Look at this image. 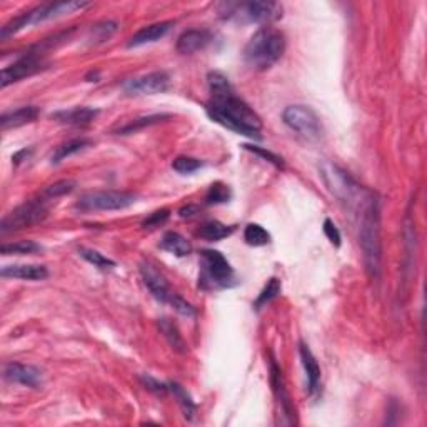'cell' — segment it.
Wrapping results in <instances>:
<instances>
[{
  "label": "cell",
  "mask_w": 427,
  "mask_h": 427,
  "mask_svg": "<svg viewBox=\"0 0 427 427\" xmlns=\"http://www.w3.org/2000/svg\"><path fill=\"white\" fill-rule=\"evenodd\" d=\"M206 112L214 122L232 130V132L255 140L262 139L260 117L234 92L219 97H211V100L206 104Z\"/></svg>",
  "instance_id": "cell-1"
},
{
  "label": "cell",
  "mask_w": 427,
  "mask_h": 427,
  "mask_svg": "<svg viewBox=\"0 0 427 427\" xmlns=\"http://www.w3.org/2000/svg\"><path fill=\"white\" fill-rule=\"evenodd\" d=\"M361 231H359V242L364 255L367 273L376 278L381 269V212L379 202L376 197H371L362 209Z\"/></svg>",
  "instance_id": "cell-2"
},
{
  "label": "cell",
  "mask_w": 427,
  "mask_h": 427,
  "mask_svg": "<svg viewBox=\"0 0 427 427\" xmlns=\"http://www.w3.org/2000/svg\"><path fill=\"white\" fill-rule=\"evenodd\" d=\"M285 51V37L273 27H262L257 31L244 48L246 64L255 70L270 69Z\"/></svg>",
  "instance_id": "cell-3"
},
{
  "label": "cell",
  "mask_w": 427,
  "mask_h": 427,
  "mask_svg": "<svg viewBox=\"0 0 427 427\" xmlns=\"http://www.w3.org/2000/svg\"><path fill=\"white\" fill-rule=\"evenodd\" d=\"M320 177H322L324 184L329 189V192L332 194L337 201L347 204V207L356 209V207H364L367 204L374 194L369 192L362 186L354 181L346 171H342L341 167L336 164L324 160L319 166Z\"/></svg>",
  "instance_id": "cell-4"
},
{
  "label": "cell",
  "mask_w": 427,
  "mask_h": 427,
  "mask_svg": "<svg viewBox=\"0 0 427 427\" xmlns=\"http://www.w3.org/2000/svg\"><path fill=\"white\" fill-rule=\"evenodd\" d=\"M199 264H201V274H199L201 289L221 290L229 289L236 284L234 269L219 251H202Z\"/></svg>",
  "instance_id": "cell-5"
},
{
  "label": "cell",
  "mask_w": 427,
  "mask_h": 427,
  "mask_svg": "<svg viewBox=\"0 0 427 427\" xmlns=\"http://www.w3.org/2000/svg\"><path fill=\"white\" fill-rule=\"evenodd\" d=\"M224 12L227 19H234L239 22L264 23L273 22L283 16L280 4L273 0H252V2L241 4H224Z\"/></svg>",
  "instance_id": "cell-6"
},
{
  "label": "cell",
  "mask_w": 427,
  "mask_h": 427,
  "mask_svg": "<svg viewBox=\"0 0 427 427\" xmlns=\"http://www.w3.org/2000/svg\"><path fill=\"white\" fill-rule=\"evenodd\" d=\"M137 196L132 192L124 191H102V192H89L80 197L77 207L80 211H122L135 204Z\"/></svg>",
  "instance_id": "cell-7"
},
{
  "label": "cell",
  "mask_w": 427,
  "mask_h": 427,
  "mask_svg": "<svg viewBox=\"0 0 427 427\" xmlns=\"http://www.w3.org/2000/svg\"><path fill=\"white\" fill-rule=\"evenodd\" d=\"M283 120L290 130L305 139H319L322 135V124L317 114L307 105H289L283 112Z\"/></svg>",
  "instance_id": "cell-8"
},
{
  "label": "cell",
  "mask_w": 427,
  "mask_h": 427,
  "mask_svg": "<svg viewBox=\"0 0 427 427\" xmlns=\"http://www.w3.org/2000/svg\"><path fill=\"white\" fill-rule=\"evenodd\" d=\"M46 216H47L46 202L28 201L26 204H22V206H19L17 209H14L7 217H4L0 231H2V234H7V232H12V231L26 229V227L38 224V222L46 219Z\"/></svg>",
  "instance_id": "cell-9"
},
{
  "label": "cell",
  "mask_w": 427,
  "mask_h": 427,
  "mask_svg": "<svg viewBox=\"0 0 427 427\" xmlns=\"http://www.w3.org/2000/svg\"><path fill=\"white\" fill-rule=\"evenodd\" d=\"M171 77L166 70H155L150 74L135 77L124 85L125 94L129 95H155L169 89Z\"/></svg>",
  "instance_id": "cell-10"
},
{
  "label": "cell",
  "mask_w": 427,
  "mask_h": 427,
  "mask_svg": "<svg viewBox=\"0 0 427 427\" xmlns=\"http://www.w3.org/2000/svg\"><path fill=\"white\" fill-rule=\"evenodd\" d=\"M89 6H90L89 2H74V0H69V2L43 4V6L32 9V11L27 12L28 26H33V23H38V22L51 21V19L65 16V14H72L75 11H82V9H87Z\"/></svg>",
  "instance_id": "cell-11"
},
{
  "label": "cell",
  "mask_w": 427,
  "mask_h": 427,
  "mask_svg": "<svg viewBox=\"0 0 427 427\" xmlns=\"http://www.w3.org/2000/svg\"><path fill=\"white\" fill-rule=\"evenodd\" d=\"M42 69V62L38 59L37 53H27L19 59L17 62H14L12 65L6 67L2 70V79H0V85L6 89L7 85L14 84V82H19L26 77H31Z\"/></svg>",
  "instance_id": "cell-12"
},
{
  "label": "cell",
  "mask_w": 427,
  "mask_h": 427,
  "mask_svg": "<svg viewBox=\"0 0 427 427\" xmlns=\"http://www.w3.org/2000/svg\"><path fill=\"white\" fill-rule=\"evenodd\" d=\"M140 275H142L144 284L147 285L150 294H152L159 302H164V304L171 302L174 292L171 290V288H169L166 278H164V275L160 274L154 265L145 264V262L144 264H140Z\"/></svg>",
  "instance_id": "cell-13"
},
{
  "label": "cell",
  "mask_w": 427,
  "mask_h": 427,
  "mask_svg": "<svg viewBox=\"0 0 427 427\" xmlns=\"http://www.w3.org/2000/svg\"><path fill=\"white\" fill-rule=\"evenodd\" d=\"M4 376H6L7 381L32 387V389L42 386V371L41 369H37L36 366H28V364H21V362L7 364L6 371H4Z\"/></svg>",
  "instance_id": "cell-14"
},
{
  "label": "cell",
  "mask_w": 427,
  "mask_h": 427,
  "mask_svg": "<svg viewBox=\"0 0 427 427\" xmlns=\"http://www.w3.org/2000/svg\"><path fill=\"white\" fill-rule=\"evenodd\" d=\"M212 42V33L206 28H191L177 38L179 53H194L204 51Z\"/></svg>",
  "instance_id": "cell-15"
},
{
  "label": "cell",
  "mask_w": 427,
  "mask_h": 427,
  "mask_svg": "<svg viewBox=\"0 0 427 427\" xmlns=\"http://www.w3.org/2000/svg\"><path fill=\"white\" fill-rule=\"evenodd\" d=\"M174 23L169 22H157V23H150L147 27H142L140 31H137L134 33L132 37H130V41L127 43L129 48L132 47H140L145 46V43H152L160 41L162 37L167 36V32L171 31V27Z\"/></svg>",
  "instance_id": "cell-16"
},
{
  "label": "cell",
  "mask_w": 427,
  "mask_h": 427,
  "mask_svg": "<svg viewBox=\"0 0 427 427\" xmlns=\"http://www.w3.org/2000/svg\"><path fill=\"white\" fill-rule=\"evenodd\" d=\"M2 278L22 279V280H43L48 278V270L46 265L37 264H16L6 265L0 270Z\"/></svg>",
  "instance_id": "cell-17"
},
{
  "label": "cell",
  "mask_w": 427,
  "mask_h": 427,
  "mask_svg": "<svg viewBox=\"0 0 427 427\" xmlns=\"http://www.w3.org/2000/svg\"><path fill=\"white\" fill-rule=\"evenodd\" d=\"M299 354H300V361H302V366H304V371H305V377H307L309 394L312 396L319 391V384H320L319 362H317V359L314 357V354L309 349L307 344L300 342Z\"/></svg>",
  "instance_id": "cell-18"
},
{
  "label": "cell",
  "mask_w": 427,
  "mask_h": 427,
  "mask_svg": "<svg viewBox=\"0 0 427 427\" xmlns=\"http://www.w3.org/2000/svg\"><path fill=\"white\" fill-rule=\"evenodd\" d=\"M97 115H99V110L92 109V107H74V109L56 112L52 115V119L67 125H87L94 122Z\"/></svg>",
  "instance_id": "cell-19"
},
{
  "label": "cell",
  "mask_w": 427,
  "mask_h": 427,
  "mask_svg": "<svg viewBox=\"0 0 427 427\" xmlns=\"http://www.w3.org/2000/svg\"><path fill=\"white\" fill-rule=\"evenodd\" d=\"M270 381H273V387H274V392L275 396H278V402L280 404V412H283L284 416L289 417V424H294V407H292V402H290V397L288 394V391H285L284 387V382H283V372H280V369L275 366V364L273 362L270 364Z\"/></svg>",
  "instance_id": "cell-20"
},
{
  "label": "cell",
  "mask_w": 427,
  "mask_h": 427,
  "mask_svg": "<svg viewBox=\"0 0 427 427\" xmlns=\"http://www.w3.org/2000/svg\"><path fill=\"white\" fill-rule=\"evenodd\" d=\"M41 110L37 109L36 105H26L21 107V109L11 110V112H6L0 117V125H2L4 130L7 129H16V127H22V125L31 124L38 117Z\"/></svg>",
  "instance_id": "cell-21"
},
{
  "label": "cell",
  "mask_w": 427,
  "mask_h": 427,
  "mask_svg": "<svg viewBox=\"0 0 427 427\" xmlns=\"http://www.w3.org/2000/svg\"><path fill=\"white\" fill-rule=\"evenodd\" d=\"M159 247L162 251L169 252V254H174L177 257H186L192 252L191 242H189L184 236L179 234V232H172V231L164 234Z\"/></svg>",
  "instance_id": "cell-22"
},
{
  "label": "cell",
  "mask_w": 427,
  "mask_h": 427,
  "mask_svg": "<svg viewBox=\"0 0 427 427\" xmlns=\"http://www.w3.org/2000/svg\"><path fill=\"white\" fill-rule=\"evenodd\" d=\"M89 145H90L89 139H84V137H82V139H72V140H69V142L62 144L56 150H53L52 164H59L64 159L70 157V155H74L77 152H80V150H84L85 147H89Z\"/></svg>",
  "instance_id": "cell-23"
},
{
  "label": "cell",
  "mask_w": 427,
  "mask_h": 427,
  "mask_svg": "<svg viewBox=\"0 0 427 427\" xmlns=\"http://www.w3.org/2000/svg\"><path fill=\"white\" fill-rule=\"evenodd\" d=\"M167 386H169V391L176 396V399L179 402V406H181L184 416H186L187 419H194V416H196V412H197V406H196V402L192 401L191 394H189V392L184 389L181 384H177V382H169Z\"/></svg>",
  "instance_id": "cell-24"
},
{
  "label": "cell",
  "mask_w": 427,
  "mask_h": 427,
  "mask_svg": "<svg viewBox=\"0 0 427 427\" xmlns=\"http://www.w3.org/2000/svg\"><path fill=\"white\" fill-rule=\"evenodd\" d=\"M234 231L236 229L232 226H224V224H221V222L212 221V222H207V224H204L201 229H199L197 234L201 236L202 239L216 242V241H221V239H226V237H229Z\"/></svg>",
  "instance_id": "cell-25"
},
{
  "label": "cell",
  "mask_w": 427,
  "mask_h": 427,
  "mask_svg": "<svg viewBox=\"0 0 427 427\" xmlns=\"http://www.w3.org/2000/svg\"><path fill=\"white\" fill-rule=\"evenodd\" d=\"M159 327H160V331H162L164 337H166L169 344L172 346V349H176L177 352H187V346H186V342H184V339L181 336V332H179L176 324L171 322L169 319H160Z\"/></svg>",
  "instance_id": "cell-26"
},
{
  "label": "cell",
  "mask_w": 427,
  "mask_h": 427,
  "mask_svg": "<svg viewBox=\"0 0 427 427\" xmlns=\"http://www.w3.org/2000/svg\"><path fill=\"white\" fill-rule=\"evenodd\" d=\"M207 84H209V90H211V97H219L234 92L229 79H227V77L219 70L209 72Z\"/></svg>",
  "instance_id": "cell-27"
},
{
  "label": "cell",
  "mask_w": 427,
  "mask_h": 427,
  "mask_svg": "<svg viewBox=\"0 0 427 427\" xmlns=\"http://www.w3.org/2000/svg\"><path fill=\"white\" fill-rule=\"evenodd\" d=\"M79 254H80L82 259H85L87 262H89V264H92L100 270L114 269V267H115V262L112 259H109V257L100 254V252L95 251V249H89V247H80Z\"/></svg>",
  "instance_id": "cell-28"
},
{
  "label": "cell",
  "mask_w": 427,
  "mask_h": 427,
  "mask_svg": "<svg viewBox=\"0 0 427 427\" xmlns=\"http://www.w3.org/2000/svg\"><path fill=\"white\" fill-rule=\"evenodd\" d=\"M42 251V247L33 241H19L14 244H4L0 247V252L4 255H26V254H36V252Z\"/></svg>",
  "instance_id": "cell-29"
},
{
  "label": "cell",
  "mask_w": 427,
  "mask_h": 427,
  "mask_svg": "<svg viewBox=\"0 0 427 427\" xmlns=\"http://www.w3.org/2000/svg\"><path fill=\"white\" fill-rule=\"evenodd\" d=\"M244 241L252 247H262L270 242V234L259 224H249L244 231Z\"/></svg>",
  "instance_id": "cell-30"
},
{
  "label": "cell",
  "mask_w": 427,
  "mask_h": 427,
  "mask_svg": "<svg viewBox=\"0 0 427 427\" xmlns=\"http://www.w3.org/2000/svg\"><path fill=\"white\" fill-rule=\"evenodd\" d=\"M232 197V192L229 186L222 182H214L206 194V204L209 206H217V204L229 202Z\"/></svg>",
  "instance_id": "cell-31"
},
{
  "label": "cell",
  "mask_w": 427,
  "mask_h": 427,
  "mask_svg": "<svg viewBox=\"0 0 427 427\" xmlns=\"http://www.w3.org/2000/svg\"><path fill=\"white\" fill-rule=\"evenodd\" d=\"M164 119H169V115H166V114L147 115V117H140V119L132 120V122H129L127 125H124V127H120V129L117 130V132H119V134H132V132H137V130L144 129V127H149V125H154V124L162 122Z\"/></svg>",
  "instance_id": "cell-32"
},
{
  "label": "cell",
  "mask_w": 427,
  "mask_h": 427,
  "mask_svg": "<svg viewBox=\"0 0 427 427\" xmlns=\"http://www.w3.org/2000/svg\"><path fill=\"white\" fill-rule=\"evenodd\" d=\"M279 292H280V280H279V279H275V278H273V279L269 280V283L265 284V288L260 290L259 297H257V299H255V302H254V307H255V309H260L262 305L269 304L270 300L278 297Z\"/></svg>",
  "instance_id": "cell-33"
},
{
  "label": "cell",
  "mask_w": 427,
  "mask_h": 427,
  "mask_svg": "<svg viewBox=\"0 0 427 427\" xmlns=\"http://www.w3.org/2000/svg\"><path fill=\"white\" fill-rule=\"evenodd\" d=\"M202 167L201 160L194 159V157H187V155H181V157L174 159L172 162V169L179 174H192L199 171Z\"/></svg>",
  "instance_id": "cell-34"
},
{
  "label": "cell",
  "mask_w": 427,
  "mask_h": 427,
  "mask_svg": "<svg viewBox=\"0 0 427 427\" xmlns=\"http://www.w3.org/2000/svg\"><path fill=\"white\" fill-rule=\"evenodd\" d=\"M75 182L70 181V179H64V181H59L56 184H52V186H48L46 189V192H43V196L47 199H57L65 196V194H69L74 191Z\"/></svg>",
  "instance_id": "cell-35"
},
{
  "label": "cell",
  "mask_w": 427,
  "mask_h": 427,
  "mask_svg": "<svg viewBox=\"0 0 427 427\" xmlns=\"http://www.w3.org/2000/svg\"><path fill=\"white\" fill-rule=\"evenodd\" d=\"M244 149L251 150L252 154L259 155V157H262V159H265L267 162H270V164H273V166H275L278 169H284V160H283V157H279V155H275L274 152H270V150H265V149H262V147H255V145H244Z\"/></svg>",
  "instance_id": "cell-36"
},
{
  "label": "cell",
  "mask_w": 427,
  "mask_h": 427,
  "mask_svg": "<svg viewBox=\"0 0 427 427\" xmlns=\"http://www.w3.org/2000/svg\"><path fill=\"white\" fill-rule=\"evenodd\" d=\"M169 216H171V212H169L167 209H160V211H155V212L150 214L147 219L142 222V227H144V229H155V227H160L162 224H166Z\"/></svg>",
  "instance_id": "cell-37"
},
{
  "label": "cell",
  "mask_w": 427,
  "mask_h": 427,
  "mask_svg": "<svg viewBox=\"0 0 427 427\" xmlns=\"http://www.w3.org/2000/svg\"><path fill=\"white\" fill-rule=\"evenodd\" d=\"M169 304H171L172 307L176 309L179 314L187 315V317H192V315H196V309H194L192 305L187 302V300H184V299L181 297V295L174 294V295H172V299H171V302H169Z\"/></svg>",
  "instance_id": "cell-38"
},
{
  "label": "cell",
  "mask_w": 427,
  "mask_h": 427,
  "mask_svg": "<svg viewBox=\"0 0 427 427\" xmlns=\"http://www.w3.org/2000/svg\"><path fill=\"white\" fill-rule=\"evenodd\" d=\"M324 234H326V237L329 239V242H331V244H332L334 247H339V246H341V241H342L341 232H339V229L336 227V224H334V222H332L331 219H326V221H324Z\"/></svg>",
  "instance_id": "cell-39"
},
{
  "label": "cell",
  "mask_w": 427,
  "mask_h": 427,
  "mask_svg": "<svg viewBox=\"0 0 427 427\" xmlns=\"http://www.w3.org/2000/svg\"><path fill=\"white\" fill-rule=\"evenodd\" d=\"M142 382H144L145 389L157 392V394H160V392H162V394H164V392L169 391V386L167 384H162V382L155 381L154 377H150V376H144L142 377Z\"/></svg>",
  "instance_id": "cell-40"
},
{
  "label": "cell",
  "mask_w": 427,
  "mask_h": 427,
  "mask_svg": "<svg viewBox=\"0 0 427 427\" xmlns=\"http://www.w3.org/2000/svg\"><path fill=\"white\" fill-rule=\"evenodd\" d=\"M196 212H197L196 206H187V207H182L181 211H179V216L186 219V217H192Z\"/></svg>",
  "instance_id": "cell-41"
}]
</instances>
